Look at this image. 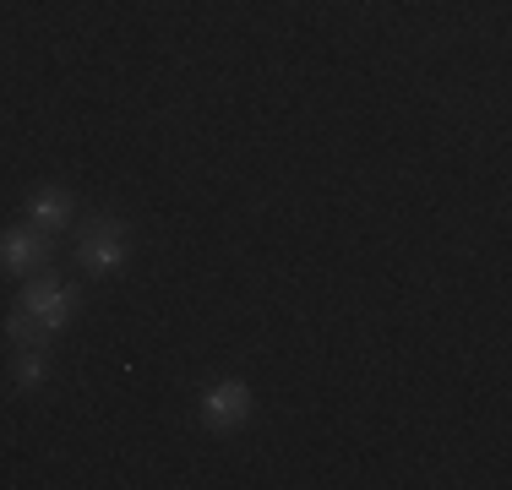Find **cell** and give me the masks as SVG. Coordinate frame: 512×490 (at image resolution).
I'll use <instances>...</instances> for the list:
<instances>
[{
  "mask_svg": "<svg viewBox=\"0 0 512 490\" xmlns=\"http://www.w3.org/2000/svg\"><path fill=\"white\" fill-rule=\"evenodd\" d=\"M44 262H50V251H44L39 229H11L0 240V267H11V273H39Z\"/></svg>",
  "mask_w": 512,
  "mask_h": 490,
  "instance_id": "obj_4",
  "label": "cell"
},
{
  "mask_svg": "<svg viewBox=\"0 0 512 490\" xmlns=\"http://www.w3.org/2000/svg\"><path fill=\"white\" fill-rule=\"evenodd\" d=\"M202 414H207L213 431H235V425H246V414H251V392L240 382H218V387H207Z\"/></svg>",
  "mask_w": 512,
  "mask_h": 490,
  "instance_id": "obj_3",
  "label": "cell"
},
{
  "mask_svg": "<svg viewBox=\"0 0 512 490\" xmlns=\"http://www.w3.org/2000/svg\"><path fill=\"white\" fill-rule=\"evenodd\" d=\"M28 218H33L39 229H60V224L71 218V196H66V191H39V196L28 202Z\"/></svg>",
  "mask_w": 512,
  "mask_h": 490,
  "instance_id": "obj_5",
  "label": "cell"
},
{
  "mask_svg": "<svg viewBox=\"0 0 512 490\" xmlns=\"http://www.w3.org/2000/svg\"><path fill=\"white\" fill-rule=\"evenodd\" d=\"M44 376H50V360H44L39 349H28V354L17 360V382H22V387H39Z\"/></svg>",
  "mask_w": 512,
  "mask_h": 490,
  "instance_id": "obj_6",
  "label": "cell"
},
{
  "mask_svg": "<svg viewBox=\"0 0 512 490\" xmlns=\"http://www.w3.org/2000/svg\"><path fill=\"white\" fill-rule=\"evenodd\" d=\"M120 262H126V229H120L115 218H99V224L82 235V267H88L93 278H109V273H120Z\"/></svg>",
  "mask_w": 512,
  "mask_h": 490,
  "instance_id": "obj_2",
  "label": "cell"
},
{
  "mask_svg": "<svg viewBox=\"0 0 512 490\" xmlns=\"http://www.w3.org/2000/svg\"><path fill=\"white\" fill-rule=\"evenodd\" d=\"M66 316H71V289L60 284V278H33L28 294H22V305L11 311V322H6V333L17 349H44L50 343L55 327H66Z\"/></svg>",
  "mask_w": 512,
  "mask_h": 490,
  "instance_id": "obj_1",
  "label": "cell"
}]
</instances>
